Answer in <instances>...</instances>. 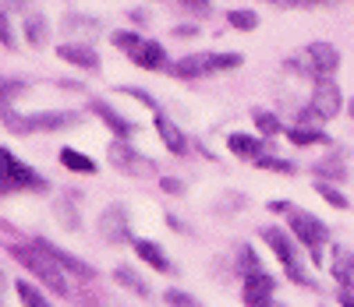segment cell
Returning <instances> with one entry per match:
<instances>
[{
  "instance_id": "obj_1",
  "label": "cell",
  "mask_w": 354,
  "mask_h": 307,
  "mask_svg": "<svg viewBox=\"0 0 354 307\" xmlns=\"http://www.w3.org/2000/svg\"><path fill=\"white\" fill-rule=\"evenodd\" d=\"M273 208H277V212H283L287 223H290V230H294V237H298V240L305 244V248L312 251V261H319L322 244H326V226H322L315 216H308V212L287 205V201H273Z\"/></svg>"
},
{
  "instance_id": "obj_2",
  "label": "cell",
  "mask_w": 354,
  "mask_h": 307,
  "mask_svg": "<svg viewBox=\"0 0 354 307\" xmlns=\"http://www.w3.org/2000/svg\"><path fill=\"white\" fill-rule=\"evenodd\" d=\"M337 64H340V53L330 46V43H312V46H305L298 57H290L287 60V68H294L298 75H308V78H330L333 71H337Z\"/></svg>"
},
{
  "instance_id": "obj_3",
  "label": "cell",
  "mask_w": 354,
  "mask_h": 307,
  "mask_svg": "<svg viewBox=\"0 0 354 307\" xmlns=\"http://www.w3.org/2000/svg\"><path fill=\"white\" fill-rule=\"evenodd\" d=\"M241 268H245V304L248 307H273V275L259 268L252 248H241Z\"/></svg>"
},
{
  "instance_id": "obj_4",
  "label": "cell",
  "mask_w": 354,
  "mask_h": 307,
  "mask_svg": "<svg viewBox=\"0 0 354 307\" xmlns=\"http://www.w3.org/2000/svg\"><path fill=\"white\" fill-rule=\"evenodd\" d=\"M241 64V53H195L185 57L170 68L174 78H202V75H213V71H230Z\"/></svg>"
},
{
  "instance_id": "obj_5",
  "label": "cell",
  "mask_w": 354,
  "mask_h": 307,
  "mask_svg": "<svg viewBox=\"0 0 354 307\" xmlns=\"http://www.w3.org/2000/svg\"><path fill=\"white\" fill-rule=\"evenodd\" d=\"M113 39V46L117 50H124L138 68H145V71H160L163 68V46L160 43H149L145 36H138V32H113L110 36Z\"/></svg>"
},
{
  "instance_id": "obj_6",
  "label": "cell",
  "mask_w": 354,
  "mask_h": 307,
  "mask_svg": "<svg viewBox=\"0 0 354 307\" xmlns=\"http://www.w3.org/2000/svg\"><path fill=\"white\" fill-rule=\"evenodd\" d=\"M262 240L270 244V248L277 251V258H280V265L287 268V275L294 283H301V286H312V279H308V272L301 268V258H298V248L290 244V237L287 233H280V230H262Z\"/></svg>"
},
{
  "instance_id": "obj_7",
  "label": "cell",
  "mask_w": 354,
  "mask_h": 307,
  "mask_svg": "<svg viewBox=\"0 0 354 307\" xmlns=\"http://www.w3.org/2000/svg\"><path fill=\"white\" fill-rule=\"evenodd\" d=\"M340 106H344L340 88H337L330 78H319V81H315V92H312V106L301 113V120H312V117H319V120H333V117L340 113Z\"/></svg>"
},
{
  "instance_id": "obj_8",
  "label": "cell",
  "mask_w": 354,
  "mask_h": 307,
  "mask_svg": "<svg viewBox=\"0 0 354 307\" xmlns=\"http://www.w3.org/2000/svg\"><path fill=\"white\" fill-rule=\"evenodd\" d=\"M0 163H4V195H15V191H43L46 188V180L36 177L28 166H21L8 148L0 152Z\"/></svg>"
},
{
  "instance_id": "obj_9",
  "label": "cell",
  "mask_w": 354,
  "mask_h": 307,
  "mask_svg": "<svg viewBox=\"0 0 354 307\" xmlns=\"http://www.w3.org/2000/svg\"><path fill=\"white\" fill-rule=\"evenodd\" d=\"M4 124L18 135H28V131H57V128H68L75 124L71 113H36V117H15V113H4Z\"/></svg>"
},
{
  "instance_id": "obj_10",
  "label": "cell",
  "mask_w": 354,
  "mask_h": 307,
  "mask_svg": "<svg viewBox=\"0 0 354 307\" xmlns=\"http://www.w3.org/2000/svg\"><path fill=\"white\" fill-rule=\"evenodd\" d=\"M57 53H61V60H68V64H75V68H85V71L100 68V53L93 46H85V43H64Z\"/></svg>"
},
{
  "instance_id": "obj_11",
  "label": "cell",
  "mask_w": 354,
  "mask_h": 307,
  "mask_svg": "<svg viewBox=\"0 0 354 307\" xmlns=\"http://www.w3.org/2000/svg\"><path fill=\"white\" fill-rule=\"evenodd\" d=\"M110 163H113L117 170H124V173H145V170L153 173V163L138 159L124 141H113V145H110Z\"/></svg>"
},
{
  "instance_id": "obj_12",
  "label": "cell",
  "mask_w": 354,
  "mask_h": 307,
  "mask_svg": "<svg viewBox=\"0 0 354 307\" xmlns=\"http://www.w3.org/2000/svg\"><path fill=\"white\" fill-rule=\"evenodd\" d=\"M100 230H103V237H106V240H113V244L128 240V226H124V212H121V205H110V208L103 212Z\"/></svg>"
},
{
  "instance_id": "obj_13",
  "label": "cell",
  "mask_w": 354,
  "mask_h": 307,
  "mask_svg": "<svg viewBox=\"0 0 354 307\" xmlns=\"http://www.w3.org/2000/svg\"><path fill=\"white\" fill-rule=\"evenodd\" d=\"M227 145H230V152H234V156L252 159V163H259V159L266 156V141H259V138H248V135H230V138H227Z\"/></svg>"
},
{
  "instance_id": "obj_14",
  "label": "cell",
  "mask_w": 354,
  "mask_h": 307,
  "mask_svg": "<svg viewBox=\"0 0 354 307\" xmlns=\"http://www.w3.org/2000/svg\"><path fill=\"white\" fill-rule=\"evenodd\" d=\"M333 275L340 279V286H347V290H354V255L347 251V248H333Z\"/></svg>"
},
{
  "instance_id": "obj_15",
  "label": "cell",
  "mask_w": 354,
  "mask_h": 307,
  "mask_svg": "<svg viewBox=\"0 0 354 307\" xmlns=\"http://www.w3.org/2000/svg\"><path fill=\"white\" fill-rule=\"evenodd\" d=\"M156 131H160V138H163V145H167L170 152H177V156H185V152H188V141H185V135L177 131V128L170 124L167 117H156Z\"/></svg>"
},
{
  "instance_id": "obj_16",
  "label": "cell",
  "mask_w": 354,
  "mask_h": 307,
  "mask_svg": "<svg viewBox=\"0 0 354 307\" xmlns=\"http://www.w3.org/2000/svg\"><path fill=\"white\" fill-rule=\"evenodd\" d=\"M135 251H138V258H142V261H149L153 268H160V272H170V261H167V255L160 251V244H149V240H135Z\"/></svg>"
},
{
  "instance_id": "obj_17",
  "label": "cell",
  "mask_w": 354,
  "mask_h": 307,
  "mask_svg": "<svg viewBox=\"0 0 354 307\" xmlns=\"http://www.w3.org/2000/svg\"><path fill=\"white\" fill-rule=\"evenodd\" d=\"M61 163L75 173H96V163L88 156H82V152H75V148H61Z\"/></svg>"
},
{
  "instance_id": "obj_18",
  "label": "cell",
  "mask_w": 354,
  "mask_h": 307,
  "mask_svg": "<svg viewBox=\"0 0 354 307\" xmlns=\"http://www.w3.org/2000/svg\"><path fill=\"white\" fill-rule=\"evenodd\" d=\"M287 138H290L294 145H326V141H330L326 135L315 131V128H290V131H287Z\"/></svg>"
},
{
  "instance_id": "obj_19",
  "label": "cell",
  "mask_w": 354,
  "mask_h": 307,
  "mask_svg": "<svg viewBox=\"0 0 354 307\" xmlns=\"http://www.w3.org/2000/svg\"><path fill=\"white\" fill-rule=\"evenodd\" d=\"M25 36H28V43L32 46H43L46 43V18L43 14H32L25 21Z\"/></svg>"
},
{
  "instance_id": "obj_20",
  "label": "cell",
  "mask_w": 354,
  "mask_h": 307,
  "mask_svg": "<svg viewBox=\"0 0 354 307\" xmlns=\"http://www.w3.org/2000/svg\"><path fill=\"white\" fill-rule=\"evenodd\" d=\"M113 275H117V283H128V290H131V293H138V297H149V286H145V283L138 279V275H135L131 268H117Z\"/></svg>"
},
{
  "instance_id": "obj_21",
  "label": "cell",
  "mask_w": 354,
  "mask_h": 307,
  "mask_svg": "<svg viewBox=\"0 0 354 307\" xmlns=\"http://www.w3.org/2000/svg\"><path fill=\"white\" fill-rule=\"evenodd\" d=\"M93 110H96V113H100V117L106 120V124H110V128H113L117 135H131V128H128V124H124V120H121V117H117V113H113L110 106H103V103H93Z\"/></svg>"
},
{
  "instance_id": "obj_22",
  "label": "cell",
  "mask_w": 354,
  "mask_h": 307,
  "mask_svg": "<svg viewBox=\"0 0 354 307\" xmlns=\"http://www.w3.org/2000/svg\"><path fill=\"white\" fill-rule=\"evenodd\" d=\"M227 18H230L234 28H241V32H252V28L259 25V14L255 11H230Z\"/></svg>"
},
{
  "instance_id": "obj_23",
  "label": "cell",
  "mask_w": 354,
  "mask_h": 307,
  "mask_svg": "<svg viewBox=\"0 0 354 307\" xmlns=\"http://www.w3.org/2000/svg\"><path fill=\"white\" fill-rule=\"evenodd\" d=\"M18 297H21V304H25V307H50V304L43 300V293H39V290H32L28 283H18Z\"/></svg>"
},
{
  "instance_id": "obj_24",
  "label": "cell",
  "mask_w": 354,
  "mask_h": 307,
  "mask_svg": "<svg viewBox=\"0 0 354 307\" xmlns=\"http://www.w3.org/2000/svg\"><path fill=\"white\" fill-rule=\"evenodd\" d=\"M315 191H319L322 198H326V201H330L333 208H347V198H344L340 191H333L330 184H322V180H315Z\"/></svg>"
},
{
  "instance_id": "obj_25",
  "label": "cell",
  "mask_w": 354,
  "mask_h": 307,
  "mask_svg": "<svg viewBox=\"0 0 354 307\" xmlns=\"http://www.w3.org/2000/svg\"><path fill=\"white\" fill-rule=\"evenodd\" d=\"M255 124H259V131H262V135H277V131H280L277 117H273V113H262V110L255 113Z\"/></svg>"
},
{
  "instance_id": "obj_26",
  "label": "cell",
  "mask_w": 354,
  "mask_h": 307,
  "mask_svg": "<svg viewBox=\"0 0 354 307\" xmlns=\"http://www.w3.org/2000/svg\"><path fill=\"white\" fill-rule=\"evenodd\" d=\"M315 173H322V177H333V180H344V177H347V170H340L337 156H333L330 163H319V166H315Z\"/></svg>"
},
{
  "instance_id": "obj_27",
  "label": "cell",
  "mask_w": 354,
  "mask_h": 307,
  "mask_svg": "<svg viewBox=\"0 0 354 307\" xmlns=\"http://www.w3.org/2000/svg\"><path fill=\"white\" fill-rule=\"evenodd\" d=\"M174 4L192 11V14H209V0H174Z\"/></svg>"
},
{
  "instance_id": "obj_28",
  "label": "cell",
  "mask_w": 354,
  "mask_h": 307,
  "mask_svg": "<svg viewBox=\"0 0 354 307\" xmlns=\"http://www.w3.org/2000/svg\"><path fill=\"white\" fill-rule=\"evenodd\" d=\"M259 166H262V170H277V173H294L290 163H283V159H270V156H262Z\"/></svg>"
},
{
  "instance_id": "obj_29",
  "label": "cell",
  "mask_w": 354,
  "mask_h": 307,
  "mask_svg": "<svg viewBox=\"0 0 354 307\" xmlns=\"http://www.w3.org/2000/svg\"><path fill=\"white\" fill-rule=\"evenodd\" d=\"M167 300H170L174 307H195V304H192V300H188L185 293H167Z\"/></svg>"
},
{
  "instance_id": "obj_30",
  "label": "cell",
  "mask_w": 354,
  "mask_h": 307,
  "mask_svg": "<svg viewBox=\"0 0 354 307\" xmlns=\"http://www.w3.org/2000/svg\"><path fill=\"white\" fill-rule=\"evenodd\" d=\"M174 36H181V39H192V36H195V25H181V28H174Z\"/></svg>"
},
{
  "instance_id": "obj_31",
  "label": "cell",
  "mask_w": 354,
  "mask_h": 307,
  "mask_svg": "<svg viewBox=\"0 0 354 307\" xmlns=\"http://www.w3.org/2000/svg\"><path fill=\"white\" fill-rule=\"evenodd\" d=\"M163 191H170V195L177 191V195H181V180H170V177H167V180H163Z\"/></svg>"
},
{
  "instance_id": "obj_32",
  "label": "cell",
  "mask_w": 354,
  "mask_h": 307,
  "mask_svg": "<svg viewBox=\"0 0 354 307\" xmlns=\"http://www.w3.org/2000/svg\"><path fill=\"white\" fill-rule=\"evenodd\" d=\"M340 304H344V307H354V297H351V293L344 290V293H340Z\"/></svg>"
},
{
  "instance_id": "obj_33",
  "label": "cell",
  "mask_w": 354,
  "mask_h": 307,
  "mask_svg": "<svg viewBox=\"0 0 354 307\" xmlns=\"http://www.w3.org/2000/svg\"><path fill=\"white\" fill-rule=\"evenodd\" d=\"M308 4H322V0H294V8H308Z\"/></svg>"
},
{
  "instance_id": "obj_34",
  "label": "cell",
  "mask_w": 354,
  "mask_h": 307,
  "mask_svg": "<svg viewBox=\"0 0 354 307\" xmlns=\"http://www.w3.org/2000/svg\"><path fill=\"white\" fill-rule=\"evenodd\" d=\"M273 4H280V8H283V4H294V0H273Z\"/></svg>"
},
{
  "instance_id": "obj_35",
  "label": "cell",
  "mask_w": 354,
  "mask_h": 307,
  "mask_svg": "<svg viewBox=\"0 0 354 307\" xmlns=\"http://www.w3.org/2000/svg\"><path fill=\"white\" fill-rule=\"evenodd\" d=\"M351 117H354V99H351Z\"/></svg>"
}]
</instances>
